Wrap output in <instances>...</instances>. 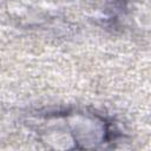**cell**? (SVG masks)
Listing matches in <instances>:
<instances>
[]
</instances>
